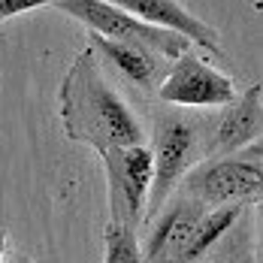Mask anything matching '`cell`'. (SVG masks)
Returning a JSON list of instances; mask_svg holds the SVG:
<instances>
[{"label": "cell", "mask_w": 263, "mask_h": 263, "mask_svg": "<svg viewBox=\"0 0 263 263\" xmlns=\"http://www.w3.org/2000/svg\"><path fill=\"white\" fill-rule=\"evenodd\" d=\"M61 121L73 142L91 145L97 155L109 148L142 145L139 118L106 82L100 58L91 49H82L67 67L61 82Z\"/></svg>", "instance_id": "obj_1"}, {"label": "cell", "mask_w": 263, "mask_h": 263, "mask_svg": "<svg viewBox=\"0 0 263 263\" xmlns=\"http://www.w3.org/2000/svg\"><path fill=\"white\" fill-rule=\"evenodd\" d=\"M263 182V152L260 142L242 148L227 158H212L206 163H197L184 176V194L197 200L203 209L218 206H248L260 200Z\"/></svg>", "instance_id": "obj_2"}, {"label": "cell", "mask_w": 263, "mask_h": 263, "mask_svg": "<svg viewBox=\"0 0 263 263\" xmlns=\"http://www.w3.org/2000/svg\"><path fill=\"white\" fill-rule=\"evenodd\" d=\"M54 6L61 12L73 15L85 27H91L94 36L148 49L163 61H176L184 52H191V43H184L182 36H176L170 30H160L148 22H139L136 15L124 12L118 3H109V0H58Z\"/></svg>", "instance_id": "obj_3"}, {"label": "cell", "mask_w": 263, "mask_h": 263, "mask_svg": "<svg viewBox=\"0 0 263 263\" xmlns=\"http://www.w3.org/2000/svg\"><path fill=\"white\" fill-rule=\"evenodd\" d=\"M197 145H200V133L197 124H191L187 118L160 115L155 121V142L148 145L152 152V191L145 206L148 218H155L170 203L179 182L197 166Z\"/></svg>", "instance_id": "obj_4"}, {"label": "cell", "mask_w": 263, "mask_h": 263, "mask_svg": "<svg viewBox=\"0 0 263 263\" xmlns=\"http://www.w3.org/2000/svg\"><path fill=\"white\" fill-rule=\"evenodd\" d=\"M109 187V224L136 230L145 218L148 191H152V152L148 145H127L100 152Z\"/></svg>", "instance_id": "obj_5"}, {"label": "cell", "mask_w": 263, "mask_h": 263, "mask_svg": "<svg viewBox=\"0 0 263 263\" xmlns=\"http://www.w3.org/2000/svg\"><path fill=\"white\" fill-rule=\"evenodd\" d=\"M158 97L173 106H230L236 100L233 79L215 70L209 61L197 58L194 52H184L176 58L170 73L160 79Z\"/></svg>", "instance_id": "obj_6"}, {"label": "cell", "mask_w": 263, "mask_h": 263, "mask_svg": "<svg viewBox=\"0 0 263 263\" xmlns=\"http://www.w3.org/2000/svg\"><path fill=\"white\" fill-rule=\"evenodd\" d=\"M203 206L197 200H191L187 194L176 197L173 203H166L163 209L155 215V224L145 236L142 245V260L145 263H179L184 242L191 236L194 224L200 221Z\"/></svg>", "instance_id": "obj_7"}, {"label": "cell", "mask_w": 263, "mask_h": 263, "mask_svg": "<svg viewBox=\"0 0 263 263\" xmlns=\"http://www.w3.org/2000/svg\"><path fill=\"white\" fill-rule=\"evenodd\" d=\"M115 3L124 12L136 15L139 22H148L160 30L182 36L184 43H197L209 52L221 54V33L203 18H197L194 12H187L182 3H173V0H115Z\"/></svg>", "instance_id": "obj_8"}, {"label": "cell", "mask_w": 263, "mask_h": 263, "mask_svg": "<svg viewBox=\"0 0 263 263\" xmlns=\"http://www.w3.org/2000/svg\"><path fill=\"white\" fill-rule=\"evenodd\" d=\"M260 115H263V85H251L221 115V124H218L215 139H212V158H227V155H236L242 148L254 145L257 136H260V121H263Z\"/></svg>", "instance_id": "obj_9"}, {"label": "cell", "mask_w": 263, "mask_h": 263, "mask_svg": "<svg viewBox=\"0 0 263 263\" xmlns=\"http://www.w3.org/2000/svg\"><path fill=\"white\" fill-rule=\"evenodd\" d=\"M91 52L103 54L109 64H115L130 82H136L139 88H152L155 85V76L160 73V64L163 58H158L148 49H139V46H127V43H115V40H103V36H94L88 40Z\"/></svg>", "instance_id": "obj_10"}, {"label": "cell", "mask_w": 263, "mask_h": 263, "mask_svg": "<svg viewBox=\"0 0 263 263\" xmlns=\"http://www.w3.org/2000/svg\"><path fill=\"white\" fill-rule=\"evenodd\" d=\"M245 206H218V209H206L200 215V221L194 224L191 236L184 242L182 254H179V263H200L212 248L221 242V236L230 233V227H236V221L242 218Z\"/></svg>", "instance_id": "obj_11"}, {"label": "cell", "mask_w": 263, "mask_h": 263, "mask_svg": "<svg viewBox=\"0 0 263 263\" xmlns=\"http://www.w3.org/2000/svg\"><path fill=\"white\" fill-rule=\"evenodd\" d=\"M103 242H106L103 263H145L142 260V245L136 239V230H130V227L106 224Z\"/></svg>", "instance_id": "obj_12"}, {"label": "cell", "mask_w": 263, "mask_h": 263, "mask_svg": "<svg viewBox=\"0 0 263 263\" xmlns=\"http://www.w3.org/2000/svg\"><path fill=\"white\" fill-rule=\"evenodd\" d=\"M43 6H49V3L46 0H0V22L33 12V9H43Z\"/></svg>", "instance_id": "obj_13"}, {"label": "cell", "mask_w": 263, "mask_h": 263, "mask_svg": "<svg viewBox=\"0 0 263 263\" xmlns=\"http://www.w3.org/2000/svg\"><path fill=\"white\" fill-rule=\"evenodd\" d=\"M3 257H6V230L0 227V263H3Z\"/></svg>", "instance_id": "obj_14"}, {"label": "cell", "mask_w": 263, "mask_h": 263, "mask_svg": "<svg viewBox=\"0 0 263 263\" xmlns=\"http://www.w3.org/2000/svg\"><path fill=\"white\" fill-rule=\"evenodd\" d=\"M15 263H33V260H27V257H18V260H15Z\"/></svg>", "instance_id": "obj_15"}]
</instances>
